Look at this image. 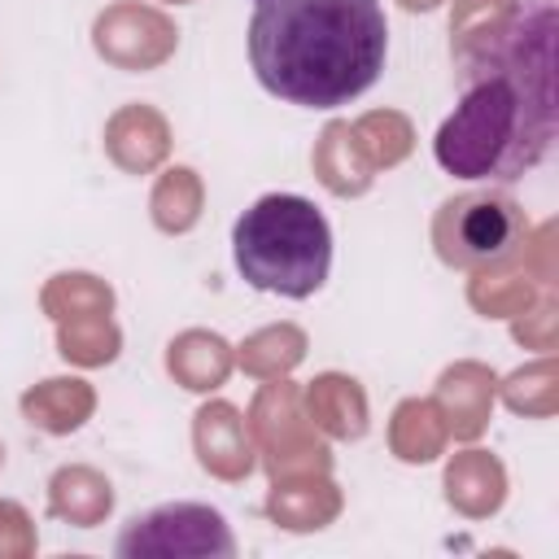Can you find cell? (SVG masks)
<instances>
[{"instance_id":"2","label":"cell","mask_w":559,"mask_h":559,"mask_svg":"<svg viewBox=\"0 0 559 559\" xmlns=\"http://www.w3.org/2000/svg\"><path fill=\"white\" fill-rule=\"evenodd\" d=\"M384 57L389 22L380 0H253L249 66L284 105H349L380 79Z\"/></svg>"},{"instance_id":"5","label":"cell","mask_w":559,"mask_h":559,"mask_svg":"<svg viewBox=\"0 0 559 559\" xmlns=\"http://www.w3.org/2000/svg\"><path fill=\"white\" fill-rule=\"evenodd\" d=\"M118 555H236V542L218 511L197 502H170L135 515L118 537Z\"/></svg>"},{"instance_id":"4","label":"cell","mask_w":559,"mask_h":559,"mask_svg":"<svg viewBox=\"0 0 559 559\" xmlns=\"http://www.w3.org/2000/svg\"><path fill=\"white\" fill-rule=\"evenodd\" d=\"M528 236L524 205L502 188L459 192L441 205L432 223V240L441 262L459 271H502L520 258Z\"/></svg>"},{"instance_id":"1","label":"cell","mask_w":559,"mask_h":559,"mask_svg":"<svg viewBox=\"0 0 559 559\" xmlns=\"http://www.w3.org/2000/svg\"><path fill=\"white\" fill-rule=\"evenodd\" d=\"M555 140L550 4L537 26L515 31L463 66V100L437 131V162L463 179L511 183Z\"/></svg>"},{"instance_id":"3","label":"cell","mask_w":559,"mask_h":559,"mask_svg":"<svg viewBox=\"0 0 559 559\" xmlns=\"http://www.w3.org/2000/svg\"><path fill=\"white\" fill-rule=\"evenodd\" d=\"M231 258L245 284L280 297H310L332 271V227L314 201L271 192L236 218Z\"/></svg>"}]
</instances>
